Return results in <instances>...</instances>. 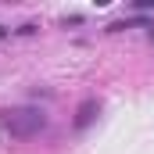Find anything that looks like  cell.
Segmentation results:
<instances>
[{"instance_id": "3", "label": "cell", "mask_w": 154, "mask_h": 154, "mask_svg": "<svg viewBox=\"0 0 154 154\" xmlns=\"http://www.w3.org/2000/svg\"><path fill=\"white\" fill-rule=\"evenodd\" d=\"M133 7H136V11H147V7H154V0H136Z\"/></svg>"}, {"instance_id": "1", "label": "cell", "mask_w": 154, "mask_h": 154, "mask_svg": "<svg viewBox=\"0 0 154 154\" xmlns=\"http://www.w3.org/2000/svg\"><path fill=\"white\" fill-rule=\"evenodd\" d=\"M0 125H4V133H11L18 140H29V136L47 129V115L39 108H4L0 111Z\"/></svg>"}, {"instance_id": "2", "label": "cell", "mask_w": 154, "mask_h": 154, "mask_svg": "<svg viewBox=\"0 0 154 154\" xmlns=\"http://www.w3.org/2000/svg\"><path fill=\"white\" fill-rule=\"evenodd\" d=\"M97 111H100L97 100H82V104H79V115H75V129H86V125L97 118Z\"/></svg>"}]
</instances>
